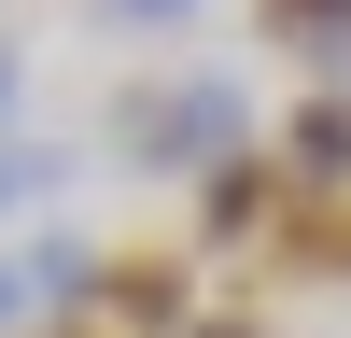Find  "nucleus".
Wrapping results in <instances>:
<instances>
[{
	"instance_id": "1a4fd4ad",
	"label": "nucleus",
	"mask_w": 351,
	"mask_h": 338,
	"mask_svg": "<svg viewBox=\"0 0 351 338\" xmlns=\"http://www.w3.org/2000/svg\"><path fill=\"white\" fill-rule=\"evenodd\" d=\"M183 338H281V324H267V310H197Z\"/></svg>"
},
{
	"instance_id": "9b49d317",
	"label": "nucleus",
	"mask_w": 351,
	"mask_h": 338,
	"mask_svg": "<svg viewBox=\"0 0 351 338\" xmlns=\"http://www.w3.org/2000/svg\"><path fill=\"white\" fill-rule=\"evenodd\" d=\"M14 99H28V56L0 43V141H14Z\"/></svg>"
},
{
	"instance_id": "6e6552de",
	"label": "nucleus",
	"mask_w": 351,
	"mask_h": 338,
	"mask_svg": "<svg viewBox=\"0 0 351 338\" xmlns=\"http://www.w3.org/2000/svg\"><path fill=\"white\" fill-rule=\"evenodd\" d=\"M112 28H197V0H99Z\"/></svg>"
},
{
	"instance_id": "f03ea898",
	"label": "nucleus",
	"mask_w": 351,
	"mask_h": 338,
	"mask_svg": "<svg viewBox=\"0 0 351 338\" xmlns=\"http://www.w3.org/2000/svg\"><path fill=\"white\" fill-rule=\"evenodd\" d=\"M84 324H112V338L197 324V282H183V254H99V296H84Z\"/></svg>"
},
{
	"instance_id": "20e7f679",
	"label": "nucleus",
	"mask_w": 351,
	"mask_h": 338,
	"mask_svg": "<svg viewBox=\"0 0 351 338\" xmlns=\"http://www.w3.org/2000/svg\"><path fill=\"white\" fill-rule=\"evenodd\" d=\"M281 225V169H267V141L253 155H225V169H197V254H239V240H267Z\"/></svg>"
},
{
	"instance_id": "7ed1b4c3",
	"label": "nucleus",
	"mask_w": 351,
	"mask_h": 338,
	"mask_svg": "<svg viewBox=\"0 0 351 338\" xmlns=\"http://www.w3.org/2000/svg\"><path fill=\"white\" fill-rule=\"evenodd\" d=\"M267 169H281V197H351V99L309 84V99L267 127Z\"/></svg>"
},
{
	"instance_id": "0eeeda50",
	"label": "nucleus",
	"mask_w": 351,
	"mask_h": 338,
	"mask_svg": "<svg viewBox=\"0 0 351 338\" xmlns=\"http://www.w3.org/2000/svg\"><path fill=\"white\" fill-rule=\"evenodd\" d=\"M56 183H71V155H43V141H0V225H14V212H43Z\"/></svg>"
},
{
	"instance_id": "ddd939ff",
	"label": "nucleus",
	"mask_w": 351,
	"mask_h": 338,
	"mask_svg": "<svg viewBox=\"0 0 351 338\" xmlns=\"http://www.w3.org/2000/svg\"><path fill=\"white\" fill-rule=\"evenodd\" d=\"M267 14H295V0H267Z\"/></svg>"
},
{
	"instance_id": "f8f14e48",
	"label": "nucleus",
	"mask_w": 351,
	"mask_h": 338,
	"mask_svg": "<svg viewBox=\"0 0 351 338\" xmlns=\"http://www.w3.org/2000/svg\"><path fill=\"white\" fill-rule=\"evenodd\" d=\"M14 338H112V324H14Z\"/></svg>"
},
{
	"instance_id": "f257e3e1",
	"label": "nucleus",
	"mask_w": 351,
	"mask_h": 338,
	"mask_svg": "<svg viewBox=\"0 0 351 338\" xmlns=\"http://www.w3.org/2000/svg\"><path fill=\"white\" fill-rule=\"evenodd\" d=\"M99 141L127 169H225V155H253V99H239V71H169V84H127V99L99 113Z\"/></svg>"
},
{
	"instance_id": "423d86ee",
	"label": "nucleus",
	"mask_w": 351,
	"mask_h": 338,
	"mask_svg": "<svg viewBox=\"0 0 351 338\" xmlns=\"http://www.w3.org/2000/svg\"><path fill=\"white\" fill-rule=\"evenodd\" d=\"M281 43L324 71V99H351V0H295V14H281Z\"/></svg>"
},
{
	"instance_id": "9d476101",
	"label": "nucleus",
	"mask_w": 351,
	"mask_h": 338,
	"mask_svg": "<svg viewBox=\"0 0 351 338\" xmlns=\"http://www.w3.org/2000/svg\"><path fill=\"white\" fill-rule=\"evenodd\" d=\"M14 324H43V310H28V282H14V240H0V338Z\"/></svg>"
},
{
	"instance_id": "39448f33",
	"label": "nucleus",
	"mask_w": 351,
	"mask_h": 338,
	"mask_svg": "<svg viewBox=\"0 0 351 338\" xmlns=\"http://www.w3.org/2000/svg\"><path fill=\"white\" fill-rule=\"evenodd\" d=\"M281 282H351V197H281Z\"/></svg>"
}]
</instances>
